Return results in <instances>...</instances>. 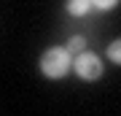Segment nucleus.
<instances>
[{
  "label": "nucleus",
  "instance_id": "nucleus-1",
  "mask_svg": "<svg viewBox=\"0 0 121 116\" xmlns=\"http://www.w3.org/2000/svg\"><path fill=\"white\" fill-rule=\"evenodd\" d=\"M40 73L48 81H59L67 73H73V54L67 51V46H48L40 54Z\"/></svg>",
  "mask_w": 121,
  "mask_h": 116
},
{
  "label": "nucleus",
  "instance_id": "nucleus-2",
  "mask_svg": "<svg viewBox=\"0 0 121 116\" xmlns=\"http://www.w3.org/2000/svg\"><path fill=\"white\" fill-rule=\"evenodd\" d=\"M73 73L81 78V81H99L105 73V62H102V57L94 54V51H89V49H83L81 54H75L73 57Z\"/></svg>",
  "mask_w": 121,
  "mask_h": 116
},
{
  "label": "nucleus",
  "instance_id": "nucleus-3",
  "mask_svg": "<svg viewBox=\"0 0 121 116\" xmlns=\"http://www.w3.org/2000/svg\"><path fill=\"white\" fill-rule=\"evenodd\" d=\"M65 11L73 19H83L91 11V0H65Z\"/></svg>",
  "mask_w": 121,
  "mask_h": 116
},
{
  "label": "nucleus",
  "instance_id": "nucleus-4",
  "mask_svg": "<svg viewBox=\"0 0 121 116\" xmlns=\"http://www.w3.org/2000/svg\"><path fill=\"white\" fill-rule=\"evenodd\" d=\"M105 57H108V62H113V65H121V38H116V41L108 43Z\"/></svg>",
  "mask_w": 121,
  "mask_h": 116
},
{
  "label": "nucleus",
  "instance_id": "nucleus-5",
  "mask_svg": "<svg viewBox=\"0 0 121 116\" xmlns=\"http://www.w3.org/2000/svg\"><path fill=\"white\" fill-rule=\"evenodd\" d=\"M83 49H86V38H83V35H70V41H67V51L70 54H81Z\"/></svg>",
  "mask_w": 121,
  "mask_h": 116
},
{
  "label": "nucleus",
  "instance_id": "nucleus-6",
  "mask_svg": "<svg viewBox=\"0 0 121 116\" xmlns=\"http://www.w3.org/2000/svg\"><path fill=\"white\" fill-rule=\"evenodd\" d=\"M121 0H91V8L94 11H113Z\"/></svg>",
  "mask_w": 121,
  "mask_h": 116
}]
</instances>
